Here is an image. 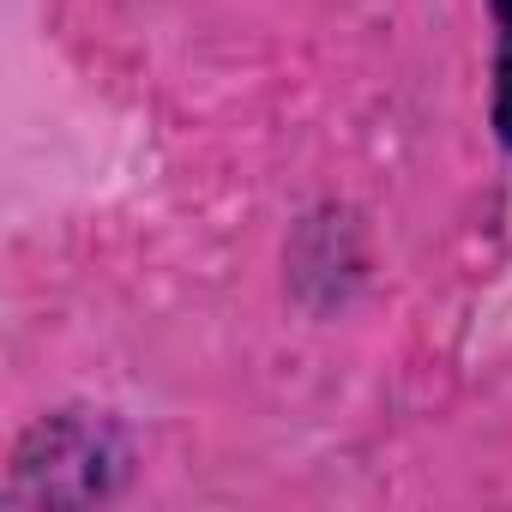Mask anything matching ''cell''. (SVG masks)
<instances>
[{
    "label": "cell",
    "instance_id": "cell-1",
    "mask_svg": "<svg viewBox=\"0 0 512 512\" xmlns=\"http://www.w3.org/2000/svg\"><path fill=\"white\" fill-rule=\"evenodd\" d=\"M127 452L109 416L91 410H61L49 422L31 428V440L19 446L13 464V488L7 506H85L103 500L121 476Z\"/></svg>",
    "mask_w": 512,
    "mask_h": 512
},
{
    "label": "cell",
    "instance_id": "cell-2",
    "mask_svg": "<svg viewBox=\"0 0 512 512\" xmlns=\"http://www.w3.org/2000/svg\"><path fill=\"white\" fill-rule=\"evenodd\" d=\"M494 13V127H500V145H512V0H488Z\"/></svg>",
    "mask_w": 512,
    "mask_h": 512
}]
</instances>
